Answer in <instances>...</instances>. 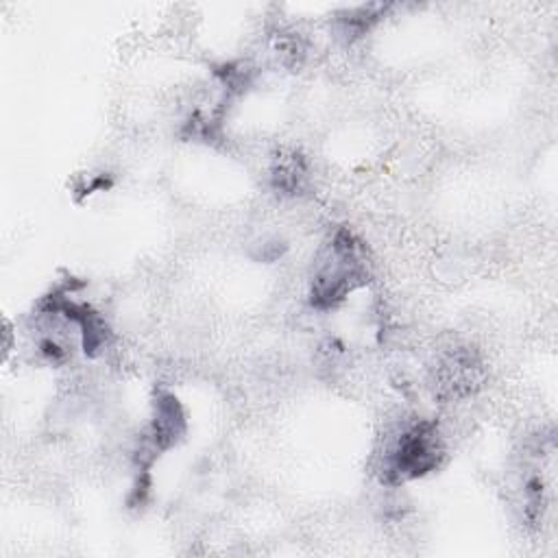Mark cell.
I'll return each mask as SVG.
<instances>
[{
    "label": "cell",
    "mask_w": 558,
    "mask_h": 558,
    "mask_svg": "<svg viewBox=\"0 0 558 558\" xmlns=\"http://www.w3.org/2000/svg\"><path fill=\"white\" fill-rule=\"evenodd\" d=\"M366 257L351 231L338 229L323 246L312 272V303L333 307L353 288L366 281Z\"/></svg>",
    "instance_id": "1"
},
{
    "label": "cell",
    "mask_w": 558,
    "mask_h": 558,
    "mask_svg": "<svg viewBox=\"0 0 558 558\" xmlns=\"http://www.w3.org/2000/svg\"><path fill=\"white\" fill-rule=\"evenodd\" d=\"M442 442L438 427L429 421H414L403 425L386 445L381 473L388 482H405L421 477L438 466Z\"/></svg>",
    "instance_id": "2"
},
{
    "label": "cell",
    "mask_w": 558,
    "mask_h": 558,
    "mask_svg": "<svg viewBox=\"0 0 558 558\" xmlns=\"http://www.w3.org/2000/svg\"><path fill=\"white\" fill-rule=\"evenodd\" d=\"M482 366L469 347H456L434 366V390L445 399H460L480 386Z\"/></svg>",
    "instance_id": "3"
},
{
    "label": "cell",
    "mask_w": 558,
    "mask_h": 558,
    "mask_svg": "<svg viewBox=\"0 0 558 558\" xmlns=\"http://www.w3.org/2000/svg\"><path fill=\"white\" fill-rule=\"evenodd\" d=\"M183 434V412L174 397H159L155 403V418L150 425V442L157 449H168Z\"/></svg>",
    "instance_id": "4"
},
{
    "label": "cell",
    "mask_w": 558,
    "mask_h": 558,
    "mask_svg": "<svg viewBox=\"0 0 558 558\" xmlns=\"http://www.w3.org/2000/svg\"><path fill=\"white\" fill-rule=\"evenodd\" d=\"M270 181L281 194H299L307 181V166L299 153H281L275 157Z\"/></svg>",
    "instance_id": "5"
}]
</instances>
